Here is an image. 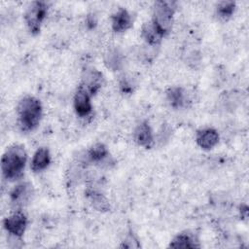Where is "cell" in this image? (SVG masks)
<instances>
[{"instance_id":"1","label":"cell","mask_w":249,"mask_h":249,"mask_svg":"<svg viewBox=\"0 0 249 249\" xmlns=\"http://www.w3.org/2000/svg\"><path fill=\"white\" fill-rule=\"evenodd\" d=\"M27 155L22 145L15 144L4 152L1 159V170L3 176L10 181L18 179L24 170Z\"/></svg>"},{"instance_id":"2","label":"cell","mask_w":249,"mask_h":249,"mask_svg":"<svg viewBox=\"0 0 249 249\" xmlns=\"http://www.w3.org/2000/svg\"><path fill=\"white\" fill-rule=\"evenodd\" d=\"M18 124L21 130L31 131L35 129L42 117V104L39 99L34 96H24L17 108Z\"/></svg>"},{"instance_id":"3","label":"cell","mask_w":249,"mask_h":249,"mask_svg":"<svg viewBox=\"0 0 249 249\" xmlns=\"http://www.w3.org/2000/svg\"><path fill=\"white\" fill-rule=\"evenodd\" d=\"M175 11V2L157 1L153 8V19L151 20L162 36L169 33L172 27V19Z\"/></svg>"},{"instance_id":"4","label":"cell","mask_w":249,"mask_h":249,"mask_svg":"<svg viewBox=\"0 0 249 249\" xmlns=\"http://www.w3.org/2000/svg\"><path fill=\"white\" fill-rule=\"evenodd\" d=\"M48 5L44 1H35L30 4L25 13V21L29 31L37 34L40 31L41 24L46 18Z\"/></svg>"},{"instance_id":"5","label":"cell","mask_w":249,"mask_h":249,"mask_svg":"<svg viewBox=\"0 0 249 249\" xmlns=\"http://www.w3.org/2000/svg\"><path fill=\"white\" fill-rule=\"evenodd\" d=\"M3 226L9 233L16 237H20L25 231L27 218L23 212L18 210L4 219Z\"/></svg>"},{"instance_id":"6","label":"cell","mask_w":249,"mask_h":249,"mask_svg":"<svg viewBox=\"0 0 249 249\" xmlns=\"http://www.w3.org/2000/svg\"><path fill=\"white\" fill-rule=\"evenodd\" d=\"M74 108L80 117H87L91 112L90 94L80 85L74 95Z\"/></svg>"},{"instance_id":"7","label":"cell","mask_w":249,"mask_h":249,"mask_svg":"<svg viewBox=\"0 0 249 249\" xmlns=\"http://www.w3.org/2000/svg\"><path fill=\"white\" fill-rule=\"evenodd\" d=\"M196 141L200 148L204 150H211L218 144L219 134L214 128L205 127L196 132Z\"/></svg>"},{"instance_id":"8","label":"cell","mask_w":249,"mask_h":249,"mask_svg":"<svg viewBox=\"0 0 249 249\" xmlns=\"http://www.w3.org/2000/svg\"><path fill=\"white\" fill-rule=\"evenodd\" d=\"M134 140L139 146L146 149H150L153 146V132L147 122H143L137 125L134 131Z\"/></svg>"},{"instance_id":"9","label":"cell","mask_w":249,"mask_h":249,"mask_svg":"<svg viewBox=\"0 0 249 249\" xmlns=\"http://www.w3.org/2000/svg\"><path fill=\"white\" fill-rule=\"evenodd\" d=\"M102 85V74L95 70L90 69L86 72V75L83 78L81 86L90 94L93 95Z\"/></svg>"},{"instance_id":"10","label":"cell","mask_w":249,"mask_h":249,"mask_svg":"<svg viewBox=\"0 0 249 249\" xmlns=\"http://www.w3.org/2000/svg\"><path fill=\"white\" fill-rule=\"evenodd\" d=\"M131 26V18L129 13L124 9L119 8L112 16V28L116 32H124Z\"/></svg>"},{"instance_id":"11","label":"cell","mask_w":249,"mask_h":249,"mask_svg":"<svg viewBox=\"0 0 249 249\" xmlns=\"http://www.w3.org/2000/svg\"><path fill=\"white\" fill-rule=\"evenodd\" d=\"M51 162V156L50 152L47 148H39L31 160V169L34 172H39L46 169Z\"/></svg>"},{"instance_id":"12","label":"cell","mask_w":249,"mask_h":249,"mask_svg":"<svg viewBox=\"0 0 249 249\" xmlns=\"http://www.w3.org/2000/svg\"><path fill=\"white\" fill-rule=\"evenodd\" d=\"M169 247L172 248H196L199 247L198 241L193 233L181 232L176 235L170 242Z\"/></svg>"},{"instance_id":"13","label":"cell","mask_w":249,"mask_h":249,"mask_svg":"<svg viewBox=\"0 0 249 249\" xmlns=\"http://www.w3.org/2000/svg\"><path fill=\"white\" fill-rule=\"evenodd\" d=\"M166 98L170 106L173 108H182L186 105L187 95L182 88H170L166 91Z\"/></svg>"},{"instance_id":"14","label":"cell","mask_w":249,"mask_h":249,"mask_svg":"<svg viewBox=\"0 0 249 249\" xmlns=\"http://www.w3.org/2000/svg\"><path fill=\"white\" fill-rule=\"evenodd\" d=\"M142 37L149 45L156 46L160 43L163 36L154 25V23L152 21H149L144 23L142 26Z\"/></svg>"},{"instance_id":"15","label":"cell","mask_w":249,"mask_h":249,"mask_svg":"<svg viewBox=\"0 0 249 249\" xmlns=\"http://www.w3.org/2000/svg\"><path fill=\"white\" fill-rule=\"evenodd\" d=\"M30 185L27 183H22L12 191L11 193V201L16 206L23 204V202L27 201L30 196Z\"/></svg>"},{"instance_id":"16","label":"cell","mask_w":249,"mask_h":249,"mask_svg":"<svg viewBox=\"0 0 249 249\" xmlns=\"http://www.w3.org/2000/svg\"><path fill=\"white\" fill-rule=\"evenodd\" d=\"M108 150L106 146L102 143L94 144L87 154L88 160L92 162H102L108 158Z\"/></svg>"},{"instance_id":"17","label":"cell","mask_w":249,"mask_h":249,"mask_svg":"<svg viewBox=\"0 0 249 249\" xmlns=\"http://www.w3.org/2000/svg\"><path fill=\"white\" fill-rule=\"evenodd\" d=\"M87 196L89 198V201L93 208H95L97 211L106 212L110 209V204L108 200L100 193H97L95 191H89L87 192Z\"/></svg>"},{"instance_id":"18","label":"cell","mask_w":249,"mask_h":249,"mask_svg":"<svg viewBox=\"0 0 249 249\" xmlns=\"http://www.w3.org/2000/svg\"><path fill=\"white\" fill-rule=\"evenodd\" d=\"M235 10V3L232 1H223L217 6V15L223 19L230 18Z\"/></svg>"},{"instance_id":"19","label":"cell","mask_w":249,"mask_h":249,"mask_svg":"<svg viewBox=\"0 0 249 249\" xmlns=\"http://www.w3.org/2000/svg\"><path fill=\"white\" fill-rule=\"evenodd\" d=\"M106 63H107L108 67H110L112 69H118L119 65L121 64L120 54L117 52L110 53V54H108V57L106 59Z\"/></svg>"},{"instance_id":"20","label":"cell","mask_w":249,"mask_h":249,"mask_svg":"<svg viewBox=\"0 0 249 249\" xmlns=\"http://www.w3.org/2000/svg\"><path fill=\"white\" fill-rule=\"evenodd\" d=\"M139 246L140 245L138 243V240L133 234H128L124 239V241L123 242V244L121 245V247H124V248H138Z\"/></svg>"},{"instance_id":"21","label":"cell","mask_w":249,"mask_h":249,"mask_svg":"<svg viewBox=\"0 0 249 249\" xmlns=\"http://www.w3.org/2000/svg\"><path fill=\"white\" fill-rule=\"evenodd\" d=\"M120 86H121V89H122V91L124 93H131L132 92V86H131V84L128 81L124 79L121 82Z\"/></svg>"},{"instance_id":"22","label":"cell","mask_w":249,"mask_h":249,"mask_svg":"<svg viewBox=\"0 0 249 249\" xmlns=\"http://www.w3.org/2000/svg\"><path fill=\"white\" fill-rule=\"evenodd\" d=\"M87 24L89 28H93L96 25V18L94 15H89L87 18Z\"/></svg>"}]
</instances>
